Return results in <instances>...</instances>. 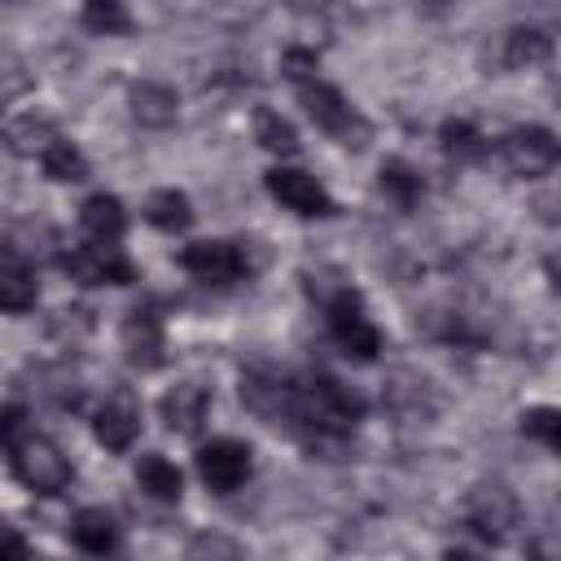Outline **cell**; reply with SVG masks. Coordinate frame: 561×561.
Returning <instances> with one entry per match:
<instances>
[{"label": "cell", "mask_w": 561, "mask_h": 561, "mask_svg": "<svg viewBox=\"0 0 561 561\" xmlns=\"http://www.w3.org/2000/svg\"><path fill=\"white\" fill-rule=\"evenodd\" d=\"M241 403L259 421L294 434L311 456H324V460H333L346 447L355 421L364 416V399L337 377L276 373L267 364H254L241 373Z\"/></svg>", "instance_id": "1"}, {"label": "cell", "mask_w": 561, "mask_h": 561, "mask_svg": "<svg viewBox=\"0 0 561 561\" xmlns=\"http://www.w3.org/2000/svg\"><path fill=\"white\" fill-rule=\"evenodd\" d=\"M307 289H311V298H320L324 324H329V337L337 342V351L346 359H355V364H373L381 355V333L368 320L359 289H351V285H316V280H307Z\"/></svg>", "instance_id": "2"}, {"label": "cell", "mask_w": 561, "mask_h": 561, "mask_svg": "<svg viewBox=\"0 0 561 561\" xmlns=\"http://www.w3.org/2000/svg\"><path fill=\"white\" fill-rule=\"evenodd\" d=\"M298 101H302L307 118H311L324 136H333L337 145H346V149H364V145H368L373 123H368L333 83H324L320 75L307 79V83H298Z\"/></svg>", "instance_id": "3"}, {"label": "cell", "mask_w": 561, "mask_h": 561, "mask_svg": "<svg viewBox=\"0 0 561 561\" xmlns=\"http://www.w3.org/2000/svg\"><path fill=\"white\" fill-rule=\"evenodd\" d=\"M9 469H13V478H18L26 491H35V495H61V491L75 482L70 456H66L53 438H44V434L18 438V443L9 447Z\"/></svg>", "instance_id": "4"}, {"label": "cell", "mask_w": 561, "mask_h": 561, "mask_svg": "<svg viewBox=\"0 0 561 561\" xmlns=\"http://www.w3.org/2000/svg\"><path fill=\"white\" fill-rule=\"evenodd\" d=\"M522 522V504L504 482H478L465 495V526L486 539V543H504Z\"/></svg>", "instance_id": "5"}, {"label": "cell", "mask_w": 561, "mask_h": 561, "mask_svg": "<svg viewBox=\"0 0 561 561\" xmlns=\"http://www.w3.org/2000/svg\"><path fill=\"white\" fill-rule=\"evenodd\" d=\"M175 263L202 285H237V280H245L254 272V263L241 250V241H188L175 254Z\"/></svg>", "instance_id": "6"}, {"label": "cell", "mask_w": 561, "mask_h": 561, "mask_svg": "<svg viewBox=\"0 0 561 561\" xmlns=\"http://www.w3.org/2000/svg\"><path fill=\"white\" fill-rule=\"evenodd\" d=\"M495 153H500V162H504L508 175L539 180V175H548L557 167V136L548 127H539V123H526V127L504 131L500 145H495Z\"/></svg>", "instance_id": "7"}, {"label": "cell", "mask_w": 561, "mask_h": 561, "mask_svg": "<svg viewBox=\"0 0 561 561\" xmlns=\"http://www.w3.org/2000/svg\"><path fill=\"white\" fill-rule=\"evenodd\" d=\"M61 267H66V276L79 280V285H131V280H136V263H131L114 241L75 245L70 254H61Z\"/></svg>", "instance_id": "8"}, {"label": "cell", "mask_w": 561, "mask_h": 561, "mask_svg": "<svg viewBox=\"0 0 561 561\" xmlns=\"http://www.w3.org/2000/svg\"><path fill=\"white\" fill-rule=\"evenodd\" d=\"M263 184H267V193H272L285 210H294V215H302V219H329V215H337V206H333V197L324 193V184H320L316 175L298 171V167H272V171L263 175Z\"/></svg>", "instance_id": "9"}, {"label": "cell", "mask_w": 561, "mask_h": 561, "mask_svg": "<svg viewBox=\"0 0 561 561\" xmlns=\"http://www.w3.org/2000/svg\"><path fill=\"white\" fill-rule=\"evenodd\" d=\"M254 460H250V447L241 438H210L202 451H197V473L202 482L215 491V495H232L245 486Z\"/></svg>", "instance_id": "10"}, {"label": "cell", "mask_w": 561, "mask_h": 561, "mask_svg": "<svg viewBox=\"0 0 561 561\" xmlns=\"http://www.w3.org/2000/svg\"><path fill=\"white\" fill-rule=\"evenodd\" d=\"M92 434H96V443L105 451H127L136 443V434H140V403H136V394L127 386L110 390L105 403L92 412Z\"/></svg>", "instance_id": "11"}, {"label": "cell", "mask_w": 561, "mask_h": 561, "mask_svg": "<svg viewBox=\"0 0 561 561\" xmlns=\"http://www.w3.org/2000/svg\"><path fill=\"white\" fill-rule=\"evenodd\" d=\"M123 355L131 368H162L167 364V333L153 307H131L123 320Z\"/></svg>", "instance_id": "12"}, {"label": "cell", "mask_w": 561, "mask_h": 561, "mask_svg": "<svg viewBox=\"0 0 561 561\" xmlns=\"http://www.w3.org/2000/svg\"><path fill=\"white\" fill-rule=\"evenodd\" d=\"M158 412H162V421H167L171 434L193 438V434H202V425L210 416V390L197 386V381H180V386H171L158 399Z\"/></svg>", "instance_id": "13"}, {"label": "cell", "mask_w": 561, "mask_h": 561, "mask_svg": "<svg viewBox=\"0 0 561 561\" xmlns=\"http://www.w3.org/2000/svg\"><path fill=\"white\" fill-rule=\"evenodd\" d=\"M57 228L48 219H18L0 232V250L18 263H48L57 254Z\"/></svg>", "instance_id": "14"}, {"label": "cell", "mask_w": 561, "mask_h": 561, "mask_svg": "<svg viewBox=\"0 0 561 561\" xmlns=\"http://www.w3.org/2000/svg\"><path fill=\"white\" fill-rule=\"evenodd\" d=\"M127 110L140 127H171L180 114V96H175V88H167L158 79H140L127 88Z\"/></svg>", "instance_id": "15"}, {"label": "cell", "mask_w": 561, "mask_h": 561, "mask_svg": "<svg viewBox=\"0 0 561 561\" xmlns=\"http://www.w3.org/2000/svg\"><path fill=\"white\" fill-rule=\"evenodd\" d=\"M548 57H552V35L539 26H513L500 35V48H495V61L504 70H526V66H539Z\"/></svg>", "instance_id": "16"}, {"label": "cell", "mask_w": 561, "mask_h": 561, "mask_svg": "<svg viewBox=\"0 0 561 561\" xmlns=\"http://www.w3.org/2000/svg\"><path fill=\"white\" fill-rule=\"evenodd\" d=\"M53 140H57V127H53L48 114H18L0 127V145L18 158H39Z\"/></svg>", "instance_id": "17"}, {"label": "cell", "mask_w": 561, "mask_h": 561, "mask_svg": "<svg viewBox=\"0 0 561 561\" xmlns=\"http://www.w3.org/2000/svg\"><path fill=\"white\" fill-rule=\"evenodd\" d=\"M70 539H75V548L79 552H88V557H105V552H114L118 548V522H114V513H105V508H79L75 513V522H70Z\"/></svg>", "instance_id": "18"}, {"label": "cell", "mask_w": 561, "mask_h": 561, "mask_svg": "<svg viewBox=\"0 0 561 561\" xmlns=\"http://www.w3.org/2000/svg\"><path fill=\"white\" fill-rule=\"evenodd\" d=\"M79 224H83L88 241H118L127 232V210L114 193H92L79 206Z\"/></svg>", "instance_id": "19"}, {"label": "cell", "mask_w": 561, "mask_h": 561, "mask_svg": "<svg viewBox=\"0 0 561 561\" xmlns=\"http://www.w3.org/2000/svg\"><path fill=\"white\" fill-rule=\"evenodd\" d=\"M136 482L158 504H180V495H184V473L167 456H158V451H145L136 460Z\"/></svg>", "instance_id": "20"}, {"label": "cell", "mask_w": 561, "mask_h": 561, "mask_svg": "<svg viewBox=\"0 0 561 561\" xmlns=\"http://www.w3.org/2000/svg\"><path fill=\"white\" fill-rule=\"evenodd\" d=\"M377 184H381V193H386L399 210H416L421 197H425V180H421V171H416L412 162H403V158H386L381 171H377Z\"/></svg>", "instance_id": "21"}, {"label": "cell", "mask_w": 561, "mask_h": 561, "mask_svg": "<svg viewBox=\"0 0 561 561\" xmlns=\"http://www.w3.org/2000/svg\"><path fill=\"white\" fill-rule=\"evenodd\" d=\"M35 298H39L35 276L18 259H0V311L4 316H22V311L35 307Z\"/></svg>", "instance_id": "22"}, {"label": "cell", "mask_w": 561, "mask_h": 561, "mask_svg": "<svg viewBox=\"0 0 561 561\" xmlns=\"http://www.w3.org/2000/svg\"><path fill=\"white\" fill-rule=\"evenodd\" d=\"M145 219L162 232H184L193 224V202L180 188H158L145 197Z\"/></svg>", "instance_id": "23"}, {"label": "cell", "mask_w": 561, "mask_h": 561, "mask_svg": "<svg viewBox=\"0 0 561 561\" xmlns=\"http://www.w3.org/2000/svg\"><path fill=\"white\" fill-rule=\"evenodd\" d=\"M438 149H443L447 158H456V162H478V158L486 153V136H482L469 118H447V123L438 127Z\"/></svg>", "instance_id": "24"}, {"label": "cell", "mask_w": 561, "mask_h": 561, "mask_svg": "<svg viewBox=\"0 0 561 561\" xmlns=\"http://www.w3.org/2000/svg\"><path fill=\"white\" fill-rule=\"evenodd\" d=\"M254 140L267 149V153H280V158H294L298 153V131L285 114L276 110H254Z\"/></svg>", "instance_id": "25"}, {"label": "cell", "mask_w": 561, "mask_h": 561, "mask_svg": "<svg viewBox=\"0 0 561 561\" xmlns=\"http://www.w3.org/2000/svg\"><path fill=\"white\" fill-rule=\"evenodd\" d=\"M39 162H44V175L57 180V184H79V180H88V158L79 153V145L61 140V136L39 153Z\"/></svg>", "instance_id": "26"}, {"label": "cell", "mask_w": 561, "mask_h": 561, "mask_svg": "<svg viewBox=\"0 0 561 561\" xmlns=\"http://www.w3.org/2000/svg\"><path fill=\"white\" fill-rule=\"evenodd\" d=\"M83 26L92 35H127L131 31V13L123 0H88L83 4Z\"/></svg>", "instance_id": "27"}, {"label": "cell", "mask_w": 561, "mask_h": 561, "mask_svg": "<svg viewBox=\"0 0 561 561\" xmlns=\"http://www.w3.org/2000/svg\"><path fill=\"white\" fill-rule=\"evenodd\" d=\"M522 434L526 438H535V443H543L548 451H557L561 447V412L557 408H526L522 412Z\"/></svg>", "instance_id": "28"}, {"label": "cell", "mask_w": 561, "mask_h": 561, "mask_svg": "<svg viewBox=\"0 0 561 561\" xmlns=\"http://www.w3.org/2000/svg\"><path fill=\"white\" fill-rule=\"evenodd\" d=\"M88 329H92V311H88V307H61L57 320L48 324V333L61 337V342H75V337H83Z\"/></svg>", "instance_id": "29"}, {"label": "cell", "mask_w": 561, "mask_h": 561, "mask_svg": "<svg viewBox=\"0 0 561 561\" xmlns=\"http://www.w3.org/2000/svg\"><path fill=\"white\" fill-rule=\"evenodd\" d=\"M280 66H285V75H289L294 83H307V79H316V70H320V57H316L311 48H289Z\"/></svg>", "instance_id": "30"}, {"label": "cell", "mask_w": 561, "mask_h": 561, "mask_svg": "<svg viewBox=\"0 0 561 561\" xmlns=\"http://www.w3.org/2000/svg\"><path fill=\"white\" fill-rule=\"evenodd\" d=\"M22 430H26V408H18V403H0V447H4V451L22 438Z\"/></svg>", "instance_id": "31"}, {"label": "cell", "mask_w": 561, "mask_h": 561, "mask_svg": "<svg viewBox=\"0 0 561 561\" xmlns=\"http://www.w3.org/2000/svg\"><path fill=\"white\" fill-rule=\"evenodd\" d=\"M241 557V548L232 543V539H219V535H197L193 543H188V557Z\"/></svg>", "instance_id": "32"}, {"label": "cell", "mask_w": 561, "mask_h": 561, "mask_svg": "<svg viewBox=\"0 0 561 561\" xmlns=\"http://www.w3.org/2000/svg\"><path fill=\"white\" fill-rule=\"evenodd\" d=\"M0 557H26V539L4 522H0Z\"/></svg>", "instance_id": "33"}]
</instances>
